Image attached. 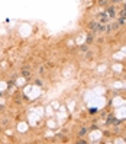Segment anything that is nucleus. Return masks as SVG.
I'll use <instances>...</instances> for the list:
<instances>
[{
  "label": "nucleus",
  "mask_w": 126,
  "mask_h": 144,
  "mask_svg": "<svg viewBox=\"0 0 126 144\" xmlns=\"http://www.w3.org/2000/svg\"><path fill=\"white\" fill-rule=\"evenodd\" d=\"M97 16H99V19H100V20H99L100 23H107L109 20H110V18L107 16V13H106V12H101V13H99Z\"/></svg>",
  "instance_id": "1"
},
{
  "label": "nucleus",
  "mask_w": 126,
  "mask_h": 144,
  "mask_svg": "<svg viewBox=\"0 0 126 144\" xmlns=\"http://www.w3.org/2000/svg\"><path fill=\"white\" fill-rule=\"evenodd\" d=\"M106 13H107V16L110 19H113V18H115V15H116V10H115V8H113V6H110V8L106 9Z\"/></svg>",
  "instance_id": "2"
},
{
  "label": "nucleus",
  "mask_w": 126,
  "mask_h": 144,
  "mask_svg": "<svg viewBox=\"0 0 126 144\" xmlns=\"http://www.w3.org/2000/svg\"><path fill=\"white\" fill-rule=\"evenodd\" d=\"M97 26H99V20H91V22H89V29H91L93 32L97 31Z\"/></svg>",
  "instance_id": "3"
},
{
  "label": "nucleus",
  "mask_w": 126,
  "mask_h": 144,
  "mask_svg": "<svg viewBox=\"0 0 126 144\" xmlns=\"http://www.w3.org/2000/svg\"><path fill=\"white\" fill-rule=\"evenodd\" d=\"M96 32L99 33H106V23H100L99 22V26H97V31Z\"/></svg>",
  "instance_id": "4"
},
{
  "label": "nucleus",
  "mask_w": 126,
  "mask_h": 144,
  "mask_svg": "<svg viewBox=\"0 0 126 144\" xmlns=\"http://www.w3.org/2000/svg\"><path fill=\"white\" fill-rule=\"evenodd\" d=\"M22 76H23V77H29V76H30V68L28 66L22 68Z\"/></svg>",
  "instance_id": "5"
},
{
  "label": "nucleus",
  "mask_w": 126,
  "mask_h": 144,
  "mask_svg": "<svg viewBox=\"0 0 126 144\" xmlns=\"http://www.w3.org/2000/svg\"><path fill=\"white\" fill-rule=\"evenodd\" d=\"M113 31H115V28H113V23H106V33H107V35H110L112 32H113Z\"/></svg>",
  "instance_id": "6"
},
{
  "label": "nucleus",
  "mask_w": 126,
  "mask_h": 144,
  "mask_svg": "<svg viewBox=\"0 0 126 144\" xmlns=\"http://www.w3.org/2000/svg\"><path fill=\"white\" fill-rule=\"evenodd\" d=\"M85 133H87V128H85V127H81V128H80V131H78V135L83 137V135H85Z\"/></svg>",
  "instance_id": "7"
},
{
  "label": "nucleus",
  "mask_w": 126,
  "mask_h": 144,
  "mask_svg": "<svg viewBox=\"0 0 126 144\" xmlns=\"http://www.w3.org/2000/svg\"><path fill=\"white\" fill-rule=\"evenodd\" d=\"M117 22H119V25H125V23H126V18H123V16H120V19H119Z\"/></svg>",
  "instance_id": "8"
},
{
  "label": "nucleus",
  "mask_w": 126,
  "mask_h": 144,
  "mask_svg": "<svg viewBox=\"0 0 126 144\" xmlns=\"http://www.w3.org/2000/svg\"><path fill=\"white\" fill-rule=\"evenodd\" d=\"M119 15H120V16H123V18H126V4H125V6H123L122 12H120V13H119Z\"/></svg>",
  "instance_id": "9"
},
{
  "label": "nucleus",
  "mask_w": 126,
  "mask_h": 144,
  "mask_svg": "<svg viewBox=\"0 0 126 144\" xmlns=\"http://www.w3.org/2000/svg\"><path fill=\"white\" fill-rule=\"evenodd\" d=\"M99 4H100V6H106V4H107V0H100Z\"/></svg>",
  "instance_id": "10"
},
{
  "label": "nucleus",
  "mask_w": 126,
  "mask_h": 144,
  "mask_svg": "<svg viewBox=\"0 0 126 144\" xmlns=\"http://www.w3.org/2000/svg\"><path fill=\"white\" fill-rule=\"evenodd\" d=\"M80 50H81V51H87V47H85V45H83V47H80Z\"/></svg>",
  "instance_id": "11"
},
{
  "label": "nucleus",
  "mask_w": 126,
  "mask_h": 144,
  "mask_svg": "<svg viewBox=\"0 0 126 144\" xmlns=\"http://www.w3.org/2000/svg\"><path fill=\"white\" fill-rule=\"evenodd\" d=\"M113 3H119V2H122V0H112Z\"/></svg>",
  "instance_id": "12"
},
{
  "label": "nucleus",
  "mask_w": 126,
  "mask_h": 144,
  "mask_svg": "<svg viewBox=\"0 0 126 144\" xmlns=\"http://www.w3.org/2000/svg\"><path fill=\"white\" fill-rule=\"evenodd\" d=\"M125 133H126V127H125Z\"/></svg>",
  "instance_id": "13"
}]
</instances>
